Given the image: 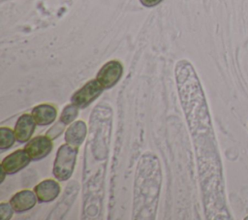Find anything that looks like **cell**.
<instances>
[{"mask_svg": "<svg viewBox=\"0 0 248 220\" xmlns=\"http://www.w3.org/2000/svg\"><path fill=\"white\" fill-rule=\"evenodd\" d=\"M161 184L159 160L152 153H145L138 163L135 177L133 204L135 219L155 218Z\"/></svg>", "mask_w": 248, "mask_h": 220, "instance_id": "1", "label": "cell"}, {"mask_svg": "<svg viewBox=\"0 0 248 220\" xmlns=\"http://www.w3.org/2000/svg\"><path fill=\"white\" fill-rule=\"evenodd\" d=\"M78 152V147L72 146L67 142L59 146L52 169V173L57 180L65 181L72 176L77 162Z\"/></svg>", "mask_w": 248, "mask_h": 220, "instance_id": "2", "label": "cell"}, {"mask_svg": "<svg viewBox=\"0 0 248 220\" xmlns=\"http://www.w3.org/2000/svg\"><path fill=\"white\" fill-rule=\"evenodd\" d=\"M103 90L104 88L96 79H90L72 95L71 103L79 109H84L95 101L102 94Z\"/></svg>", "mask_w": 248, "mask_h": 220, "instance_id": "3", "label": "cell"}, {"mask_svg": "<svg viewBox=\"0 0 248 220\" xmlns=\"http://www.w3.org/2000/svg\"><path fill=\"white\" fill-rule=\"evenodd\" d=\"M122 74V64L118 60H111L102 66L97 73L96 79L104 89H108L118 82Z\"/></svg>", "mask_w": 248, "mask_h": 220, "instance_id": "4", "label": "cell"}, {"mask_svg": "<svg viewBox=\"0 0 248 220\" xmlns=\"http://www.w3.org/2000/svg\"><path fill=\"white\" fill-rule=\"evenodd\" d=\"M53 147L52 140L46 136H36L30 139L25 146L24 149L30 156L31 160L38 161L46 156H47Z\"/></svg>", "mask_w": 248, "mask_h": 220, "instance_id": "5", "label": "cell"}, {"mask_svg": "<svg viewBox=\"0 0 248 220\" xmlns=\"http://www.w3.org/2000/svg\"><path fill=\"white\" fill-rule=\"evenodd\" d=\"M30 156L25 149H16L7 155L0 164V169L7 174H14L29 165Z\"/></svg>", "mask_w": 248, "mask_h": 220, "instance_id": "6", "label": "cell"}, {"mask_svg": "<svg viewBox=\"0 0 248 220\" xmlns=\"http://www.w3.org/2000/svg\"><path fill=\"white\" fill-rule=\"evenodd\" d=\"M36 125L37 123L34 120L32 114H29V113L21 114L17 118L14 128L16 140L20 143L27 142L32 138Z\"/></svg>", "mask_w": 248, "mask_h": 220, "instance_id": "7", "label": "cell"}, {"mask_svg": "<svg viewBox=\"0 0 248 220\" xmlns=\"http://www.w3.org/2000/svg\"><path fill=\"white\" fill-rule=\"evenodd\" d=\"M60 185L54 179H45L34 187V192L41 203L54 201L60 193Z\"/></svg>", "mask_w": 248, "mask_h": 220, "instance_id": "8", "label": "cell"}, {"mask_svg": "<svg viewBox=\"0 0 248 220\" xmlns=\"http://www.w3.org/2000/svg\"><path fill=\"white\" fill-rule=\"evenodd\" d=\"M37 201L38 198L34 191L24 189L16 193L11 198L10 204L16 212H25L32 209L35 206Z\"/></svg>", "mask_w": 248, "mask_h": 220, "instance_id": "9", "label": "cell"}, {"mask_svg": "<svg viewBox=\"0 0 248 220\" xmlns=\"http://www.w3.org/2000/svg\"><path fill=\"white\" fill-rule=\"evenodd\" d=\"M87 134L86 124L82 120H77L70 124V126L66 129L64 139L67 143L72 146L79 147L84 141Z\"/></svg>", "mask_w": 248, "mask_h": 220, "instance_id": "10", "label": "cell"}, {"mask_svg": "<svg viewBox=\"0 0 248 220\" xmlns=\"http://www.w3.org/2000/svg\"><path fill=\"white\" fill-rule=\"evenodd\" d=\"M31 114L37 125L46 126L55 121L57 116V110L50 104H40L33 108Z\"/></svg>", "mask_w": 248, "mask_h": 220, "instance_id": "11", "label": "cell"}, {"mask_svg": "<svg viewBox=\"0 0 248 220\" xmlns=\"http://www.w3.org/2000/svg\"><path fill=\"white\" fill-rule=\"evenodd\" d=\"M77 184L78 183L76 181H72L71 184L70 183L68 184V186L66 187V190H65L66 193L61 198V201L57 204L56 208L53 209V211L50 213L51 216H49V218H51V217L60 218L67 212V210L70 208V206L72 205V204L77 196V193L78 190V185H77Z\"/></svg>", "mask_w": 248, "mask_h": 220, "instance_id": "12", "label": "cell"}, {"mask_svg": "<svg viewBox=\"0 0 248 220\" xmlns=\"http://www.w3.org/2000/svg\"><path fill=\"white\" fill-rule=\"evenodd\" d=\"M16 140L15 132L9 127H0V149L6 150L10 148Z\"/></svg>", "mask_w": 248, "mask_h": 220, "instance_id": "13", "label": "cell"}, {"mask_svg": "<svg viewBox=\"0 0 248 220\" xmlns=\"http://www.w3.org/2000/svg\"><path fill=\"white\" fill-rule=\"evenodd\" d=\"M78 107H77L76 105H74L73 103L67 105L66 107H64V109L61 111L60 117L59 119L65 123L66 125L71 124L75 121V119L78 117Z\"/></svg>", "mask_w": 248, "mask_h": 220, "instance_id": "14", "label": "cell"}, {"mask_svg": "<svg viewBox=\"0 0 248 220\" xmlns=\"http://www.w3.org/2000/svg\"><path fill=\"white\" fill-rule=\"evenodd\" d=\"M65 126H66V124L63 123V122L59 119L58 121H56V122L54 123L53 126H51V127L48 129V131L46 133V135L53 141V140L57 139V138L64 132Z\"/></svg>", "mask_w": 248, "mask_h": 220, "instance_id": "15", "label": "cell"}, {"mask_svg": "<svg viewBox=\"0 0 248 220\" xmlns=\"http://www.w3.org/2000/svg\"><path fill=\"white\" fill-rule=\"evenodd\" d=\"M15 210L10 203H1L0 204V218L2 220H9L12 218Z\"/></svg>", "mask_w": 248, "mask_h": 220, "instance_id": "16", "label": "cell"}, {"mask_svg": "<svg viewBox=\"0 0 248 220\" xmlns=\"http://www.w3.org/2000/svg\"><path fill=\"white\" fill-rule=\"evenodd\" d=\"M140 1L145 7H154L162 2V0H140Z\"/></svg>", "mask_w": 248, "mask_h": 220, "instance_id": "17", "label": "cell"}, {"mask_svg": "<svg viewBox=\"0 0 248 220\" xmlns=\"http://www.w3.org/2000/svg\"><path fill=\"white\" fill-rule=\"evenodd\" d=\"M0 173H1V179H0V183H2L3 181H4V179H5V175L7 174L3 170H1L0 169Z\"/></svg>", "mask_w": 248, "mask_h": 220, "instance_id": "18", "label": "cell"}]
</instances>
